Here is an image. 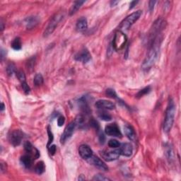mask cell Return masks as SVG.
<instances>
[{
  "label": "cell",
  "instance_id": "cell-1",
  "mask_svg": "<svg viewBox=\"0 0 181 181\" xmlns=\"http://www.w3.org/2000/svg\"><path fill=\"white\" fill-rule=\"evenodd\" d=\"M161 39L159 36H157L156 38L151 42V45L150 47L149 52L145 58L141 68L144 70H149L151 69V67L154 64L156 61L157 60L160 51V47H161Z\"/></svg>",
  "mask_w": 181,
  "mask_h": 181
},
{
  "label": "cell",
  "instance_id": "cell-2",
  "mask_svg": "<svg viewBox=\"0 0 181 181\" xmlns=\"http://www.w3.org/2000/svg\"><path fill=\"white\" fill-rule=\"evenodd\" d=\"M175 105L173 99L169 100V104H168L167 109L166 111L165 120L164 123V131L165 132H169L172 128L173 125L174 123V118H175Z\"/></svg>",
  "mask_w": 181,
  "mask_h": 181
},
{
  "label": "cell",
  "instance_id": "cell-3",
  "mask_svg": "<svg viewBox=\"0 0 181 181\" xmlns=\"http://www.w3.org/2000/svg\"><path fill=\"white\" fill-rule=\"evenodd\" d=\"M62 18L63 14L62 13H58V14H56L55 16H53V18L50 19L48 26L46 27L45 31L43 33V36L48 37L51 35L55 31V30L56 29L58 24H60V22L62 21Z\"/></svg>",
  "mask_w": 181,
  "mask_h": 181
},
{
  "label": "cell",
  "instance_id": "cell-4",
  "mask_svg": "<svg viewBox=\"0 0 181 181\" xmlns=\"http://www.w3.org/2000/svg\"><path fill=\"white\" fill-rule=\"evenodd\" d=\"M127 41H128V37L126 35L121 31H117L115 33L112 41V46L115 50L119 51L124 48Z\"/></svg>",
  "mask_w": 181,
  "mask_h": 181
},
{
  "label": "cell",
  "instance_id": "cell-5",
  "mask_svg": "<svg viewBox=\"0 0 181 181\" xmlns=\"http://www.w3.org/2000/svg\"><path fill=\"white\" fill-rule=\"evenodd\" d=\"M141 14H142L141 11L139 10L132 13L130 15H129L126 19H125L122 21L121 24L120 26V28L123 29V30H128L139 19Z\"/></svg>",
  "mask_w": 181,
  "mask_h": 181
},
{
  "label": "cell",
  "instance_id": "cell-6",
  "mask_svg": "<svg viewBox=\"0 0 181 181\" xmlns=\"http://www.w3.org/2000/svg\"><path fill=\"white\" fill-rule=\"evenodd\" d=\"M23 138H24V134L19 130H15L12 131L9 136V141L14 146L20 145Z\"/></svg>",
  "mask_w": 181,
  "mask_h": 181
},
{
  "label": "cell",
  "instance_id": "cell-7",
  "mask_svg": "<svg viewBox=\"0 0 181 181\" xmlns=\"http://www.w3.org/2000/svg\"><path fill=\"white\" fill-rule=\"evenodd\" d=\"M75 128H76V124H75L74 122L70 123L65 128L64 132H63L62 135L61 137V139H60V141H61L62 144H64L71 137V135H73V132H74Z\"/></svg>",
  "mask_w": 181,
  "mask_h": 181
},
{
  "label": "cell",
  "instance_id": "cell-8",
  "mask_svg": "<svg viewBox=\"0 0 181 181\" xmlns=\"http://www.w3.org/2000/svg\"><path fill=\"white\" fill-rule=\"evenodd\" d=\"M74 59L76 61L81 62L82 63H87L90 61L91 59V55L89 50L86 48H83L75 55Z\"/></svg>",
  "mask_w": 181,
  "mask_h": 181
},
{
  "label": "cell",
  "instance_id": "cell-9",
  "mask_svg": "<svg viewBox=\"0 0 181 181\" xmlns=\"http://www.w3.org/2000/svg\"><path fill=\"white\" fill-rule=\"evenodd\" d=\"M105 132L106 135L111 137H121L122 133L120 132V128L116 124H110L107 125L105 128Z\"/></svg>",
  "mask_w": 181,
  "mask_h": 181
},
{
  "label": "cell",
  "instance_id": "cell-10",
  "mask_svg": "<svg viewBox=\"0 0 181 181\" xmlns=\"http://www.w3.org/2000/svg\"><path fill=\"white\" fill-rule=\"evenodd\" d=\"M102 158L107 161H112L117 159L120 156V153L119 150H112V151H103L101 152Z\"/></svg>",
  "mask_w": 181,
  "mask_h": 181
},
{
  "label": "cell",
  "instance_id": "cell-11",
  "mask_svg": "<svg viewBox=\"0 0 181 181\" xmlns=\"http://www.w3.org/2000/svg\"><path fill=\"white\" fill-rule=\"evenodd\" d=\"M88 160H89L90 164L94 165L95 167L97 168V169H101V170L102 171L108 170V167H107L106 164H105L101 159H99L98 157H97V156H92L90 159H89Z\"/></svg>",
  "mask_w": 181,
  "mask_h": 181
},
{
  "label": "cell",
  "instance_id": "cell-12",
  "mask_svg": "<svg viewBox=\"0 0 181 181\" xmlns=\"http://www.w3.org/2000/svg\"><path fill=\"white\" fill-rule=\"evenodd\" d=\"M24 149H25V151H26L28 154L32 156L33 159H38L39 156H40V152L38 151V150L36 148L34 147L31 143L29 142V141H26L24 143Z\"/></svg>",
  "mask_w": 181,
  "mask_h": 181
},
{
  "label": "cell",
  "instance_id": "cell-13",
  "mask_svg": "<svg viewBox=\"0 0 181 181\" xmlns=\"http://www.w3.org/2000/svg\"><path fill=\"white\" fill-rule=\"evenodd\" d=\"M79 155L84 159L88 160L93 156V151L88 145L82 144L79 148Z\"/></svg>",
  "mask_w": 181,
  "mask_h": 181
},
{
  "label": "cell",
  "instance_id": "cell-14",
  "mask_svg": "<svg viewBox=\"0 0 181 181\" xmlns=\"http://www.w3.org/2000/svg\"><path fill=\"white\" fill-rule=\"evenodd\" d=\"M96 107L98 109L113 110L115 108V105L111 101L107 100H98L96 102Z\"/></svg>",
  "mask_w": 181,
  "mask_h": 181
},
{
  "label": "cell",
  "instance_id": "cell-15",
  "mask_svg": "<svg viewBox=\"0 0 181 181\" xmlns=\"http://www.w3.org/2000/svg\"><path fill=\"white\" fill-rule=\"evenodd\" d=\"M120 153L121 155H123L125 156H131L133 152V148L132 146L130 144V143H125V144H121L119 149Z\"/></svg>",
  "mask_w": 181,
  "mask_h": 181
},
{
  "label": "cell",
  "instance_id": "cell-16",
  "mask_svg": "<svg viewBox=\"0 0 181 181\" xmlns=\"http://www.w3.org/2000/svg\"><path fill=\"white\" fill-rule=\"evenodd\" d=\"M39 19L37 16H29L25 20L26 26L28 29H32L38 24Z\"/></svg>",
  "mask_w": 181,
  "mask_h": 181
},
{
  "label": "cell",
  "instance_id": "cell-17",
  "mask_svg": "<svg viewBox=\"0 0 181 181\" xmlns=\"http://www.w3.org/2000/svg\"><path fill=\"white\" fill-rule=\"evenodd\" d=\"M88 28V23L87 20L85 17L80 18L79 20L76 22V31L79 32H84Z\"/></svg>",
  "mask_w": 181,
  "mask_h": 181
},
{
  "label": "cell",
  "instance_id": "cell-18",
  "mask_svg": "<svg viewBox=\"0 0 181 181\" xmlns=\"http://www.w3.org/2000/svg\"><path fill=\"white\" fill-rule=\"evenodd\" d=\"M124 132L129 139H130L131 141H135L136 139V133H135V130L132 127L129 125H126L124 127Z\"/></svg>",
  "mask_w": 181,
  "mask_h": 181
},
{
  "label": "cell",
  "instance_id": "cell-19",
  "mask_svg": "<svg viewBox=\"0 0 181 181\" xmlns=\"http://www.w3.org/2000/svg\"><path fill=\"white\" fill-rule=\"evenodd\" d=\"M33 160V158L32 157V156H31L30 154H26L21 156V164L26 168L28 169L32 165Z\"/></svg>",
  "mask_w": 181,
  "mask_h": 181
},
{
  "label": "cell",
  "instance_id": "cell-20",
  "mask_svg": "<svg viewBox=\"0 0 181 181\" xmlns=\"http://www.w3.org/2000/svg\"><path fill=\"white\" fill-rule=\"evenodd\" d=\"M85 2V1H76L73 4L71 7L69 9V14L73 15L81 8V6L83 5V4Z\"/></svg>",
  "mask_w": 181,
  "mask_h": 181
},
{
  "label": "cell",
  "instance_id": "cell-21",
  "mask_svg": "<svg viewBox=\"0 0 181 181\" xmlns=\"http://www.w3.org/2000/svg\"><path fill=\"white\" fill-rule=\"evenodd\" d=\"M45 171V166L44 164L43 161H39L38 163H37V164L35 166V173L39 175H41L43 174Z\"/></svg>",
  "mask_w": 181,
  "mask_h": 181
},
{
  "label": "cell",
  "instance_id": "cell-22",
  "mask_svg": "<svg viewBox=\"0 0 181 181\" xmlns=\"http://www.w3.org/2000/svg\"><path fill=\"white\" fill-rule=\"evenodd\" d=\"M22 43L20 37H16L11 43V48L15 50H20L21 49Z\"/></svg>",
  "mask_w": 181,
  "mask_h": 181
},
{
  "label": "cell",
  "instance_id": "cell-23",
  "mask_svg": "<svg viewBox=\"0 0 181 181\" xmlns=\"http://www.w3.org/2000/svg\"><path fill=\"white\" fill-rule=\"evenodd\" d=\"M74 123L76 124V127H79V128H81L82 127L84 126V123H85V119L84 117L82 115H79L76 116L75 118Z\"/></svg>",
  "mask_w": 181,
  "mask_h": 181
},
{
  "label": "cell",
  "instance_id": "cell-24",
  "mask_svg": "<svg viewBox=\"0 0 181 181\" xmlns=\"http://www.w3.org/2000/svg\"><path fill=\"white\" fill-rule=\"evenodd\" d=\"M166 155L167 159L170 161H172L174 158V153L173 148L171 147L170 145H167L166 146Z\"/></svg>",
  "mask_w": 181,
  "mask_h": 181
},
{
  "label": "cell",
  "instance_id": "cell-25",
  "mask_svg": "<svg viewBox=\"0 0 181 181\" xmlns=\"http://www.w3.org/2000/svg\"><path fill=\"white\" fill-rule=\"evenodd\" d=\"M98 117L101 120H103V121H110L112 120V116L107 112L105 111L99 112H98Z\"/></svg>",
  "mask_w": 181,
  "mask_h": 181
},
{
  "label": "cell",
  "instance_id": "cell-26",
  "mask_svg": "<svg viewBox=\"0 0 181 181\" xmlns=\"http://www.w3.org/2000/svg\"><path fill=\"white\" fill-rule=\"evenodd\" d=\"M33 83L36 86H41L43 84V77L42 74H37L33 79Z\"/></svg>",
  "mask_w": 181,
  "mask_h": 181
},
{
  "label": "cell",
  "instance_id": "cell-27",
  "mask_svg": "<svg viewBox=\"0 0 181 181\" xmlns=\"http://www.w3.org/2000/svg\"><path fill=\"white\" fill-rule=\"evenodd\" d=\"M151 91V86H147V87H145L144 89H141L138 92V94H137V98H140V97H142L143 96L146 95V94H149L150 91Z\"/></svg>",
  "mask_w": 181,
  "mask_h": 181
},
{
  "label": "cell",
  "instance_id": "cell-28",
  "mask_svg": "<svg viewBox=\"0 0 181 181\" xmlns=\"http://www.w3.org/2000/svg\"><path fill=\"white\" fill-rule=\"evenodd\" d=\"M47 130H48V144H47V146H48V148H49L50 146V145H51L52 143H53L54 137H53V134L51 131L50 126H48Z\"/></svg>",
  "mask_w": 181,
  "mask_h": 181
},
{
  "label": "cell",
  "instance_id": "cell-29",
  "mask_svg": "<svg viewBox=\"0 0 181 181\" xmlns=\"http://www.w3.org/2000/svg\"><path fill=\"white\" fill-rule=\"evenodd\" d=\"M105 94L107 97L112 98H117V96L116 92L111 89H107L106 91H105Z\"/></svg>",
  "mask_w": 181,
  "mask_h": 181
},
{
  "label": "cell",
  "instance_id": "cell-30",
  "mask_svg": "<svg viewBox=\"0 0 181 181\" xmlns=\"http://www.w3.org/2000/svg\"><path fill=\"white\" fill-rule=\"evenodd\" d=\"M108 146L110 148H117L120 146V144L116 139H110L108 142Z\"/></svg>",
  "mask_w": 181,
  "mask_h": 181
},
{
  "label": "cell",
  "instance_id": "cell-31",
  "mask_svg": "<svg viewBox=\"0 0 181 181\" xmlns=\"http://www.w3.org/2000/svg\"><path fill=\"white\" fill-rule=\"evenodd\" d=\"M16 76H17L18 79H19V81H21V83L24 82V81H26L25 74H24L23 71H21V70L20 71H18L17 72H16Z\"/></svg>",
  "mask_w": 181,
  "mask_h": 181
},
{
  "label": "cell",
  "instance_id": "cell-32",
  "mask_svg": "<svg viewBox=\"0 0 181 181\" xmlns=\"http://www.w3.org/2000/svg\"><path fill=\"white\" fill-rule=\"evenodd\" d=\"M93 180H110V179L102 174H97L93 178Z\"/></svg>",
  "mask_w": 181,
  "mask_h": 181
},
{
  "label": "cell",
  "instance_id": "cell-33",
  "mask_svg": "<svg viewBox=\"0 0 181 181\" xmlns=\"http://www.w3.org/2000/svg\"><path fill=\"white\" fill-rule=\"evenodd\" d=\"M6 71H7V74L9 75H12L14 72L16 71L15 66L13 64H9L8 65L7 68H6Z\"/></svg>",
  "mask_w": 181,
  "mask_h": 181
},
{
  "label": "cell",
  "instance_id": "cell-34",
  "mask_svg": "<svg viewBox=\"0 0 181 181\" xmlns=\"http://www.w3.org/2000/svg\"><path fill=\"white\" fill-rule=\"evenodd\" d=\"M89 123H90L91 127H92L93 128L96 129V130H99V128H100V126H99V124L94 118H91L90 120V122H89Z\"/></svg>",
  "mask_w": 181,
  "mask_h": 181
},
{
  "label": "cell",
  "instance_id": "cell-35",
  "mask_svg": "<svg viewBox=\"0 0 181 181\" xmlns=\"http://www.w3.org/2000/svg\"><path fill=\"white\" fill-rule=\"evenodd\" d=\"M21 86H22L23 90H24V93H25L26 94H28L29 93H30L31 88H30V86L28 85L26 81H24V82L21 83Z\"/></svg>",
  "mask_w": 181,
  "mask_h": 181
},
{
  "label": "cell",
  "instance_id": "cell-36",
  "mask_svg": "<svg viewBox=\"0 0 181 181\" xmlns=\"http://www.w3.org/2000/svg\"><path fill=\"white\" fill-rule=\"evenodd\" d=\"M64 122H65V118H64V116H62V115H60V116L58 117V124L59 127L62 126V125L64 124Z\"/></svg>",
  "mask_w": 181,
  "mask_h": 181
},
{
  "label": "cell",
  "instance_id": "cell-37",
  "mask_svg": "<svg viewBox=\"0 0 181 181\" xmlns=\"http://www.w3.org/2000/svg\"><path fill=\"white\" fill-rule=\"evenodd\" d=\"M28 69H33L34 65H35V58H31L30 60H28Z\"/></svg>",
  "mask_w": 181,
  "mask_h": 181
},
{
  "label": "cell",
  "instance_id": "cell-38",
  "mask_svg": "<svg viewBox=\"0 0 181 181\" xmlns=\"http://www.w3.org/2000/svg\"><path fill=\"white\" fill-rule=\"evenodd\" d=\"M48 149L50 154L51 155H54L55 154V152H56V146L55 145H52V146H50L48 148Z\"/></svg>",
  "mask_w": 181,
  "mask_h": 181
},
{
  "label": "cell",
  "instance_id": "cell-39",
  "mask_svg": "<svg viewBox=\"0 0 181 181\" xmlns=\"http://www.w3.org/2000/svg\"><path fill=\"white\" fill-rule=\"evenodd\" d=\"M156 1H150L149 2V11H151V12H152L153 11H154V5L155 4H156Z\"/></svg>",
  "mask_w": 181,
  "mask_h": 181
},
{
  "label": "cell",
  "instance_id": "cell-40",
  "mask_svg": "<svg viewBox=\"0 0 181 181\" xmlns=\"http://www.w3.org/2000/svg\"><path fill=\"white\" fill-rule=\"evenodd\" d=\"M105 140V137L104 136V134L103 132H101L99 134V141L101 142V144H104Z\"/></svg>",
  "mask_w": 181,
  "mask_h": 181
},
{
  "label": "cell",
  "instance_id": "cell-41",
  "mask_svg": "<svg viewBox=\"0 0 181 181\" xmlns=\"http://www.w3.org/2000/svg\"><path fill=\"white\" fill-rule=\"evenodd\" d=\"M138 3V1H132L131 3H130V9H133L134 7H135V6H136V4Z\"/></svg>",
  "mask_w": 181,
  "mask_h": 181
},
{
  "label": "cell",
  "instance_id": "cell-42",
  "mask_svg": "<svg viewBox=\"0 0 181 181\" xmlns=\"http://www.w3.org/2000/svg\"><path fill=\"white\" fill-rule=\"evenodd\" d=\"M119 1H110V5L111 6H115L117 4H118Z\"/></svg>",
  "mask_w": 181,
  "mask_h": 181
},
{
  "label": "cell",
  "instance_id": "cell-43",
  "mask_svg": "<svg viewBox=\"0 0 181 181\" xmlns=\"http://www.w3.org/2000/svg\"><path fill=\"white\" fill-rule=\"evenodd\" d=\"M79 180H85V177H84V175H79Z\"/></svg>",
  "mask_w": 181,
  "mask_h": 181
},
{
  "label": "cell",
  "instance_id": "cell-44",
  "mask_svg": "<svg viewBox=\"0 0 181 181\" xmlns=\"http://www.w3.org/2000/svg\"><path fill=\"white\" fill-rule=\"evenodd\" d=\"M1 111H3V110H4V107H5V106H4V104L3 103H1Z\"/></svg>",
  "mask_w": 181,
  "mask_h": 181
},
{
  "label": "cell",
  "instance_id": "cell-45",
  "mask_svg": "<svg viewBox=\"0 0 181 181\" xmlns=\"http://www.w3.org/2000/svg\"><path fill=\"white\" fill-rule=\"evenodd\" d=\"M3 29H4V26H3V23L1 22V30L3 31Z\"/></svg>",
  "mask_w": 181,
  "mask_h": 181
}]
</instances>
